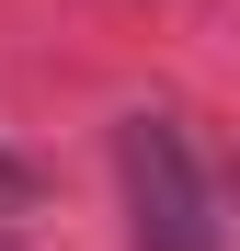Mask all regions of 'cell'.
Returning <instances> with one entry per match:
<instances>
[{
	"instance_id": "6da1fadb",
	"label": "cell",
	"mask_w": 240,
	"mask_h": 251,
	"mask_svg": "<svg viewBox=\"0 0 240 251\" xmlns=\"http://www.w3.org/2000/svg\"><path fill=\"white\" fill-rule=\"evenodd\" d=\"M114 183H126V240L137 251H217V194H206V172H194L172 114L114 126Z\"/></svg>"
},
{
	"instance_id": "7a4b0ae2",
	"label": "cell",
	"mask_w": 240,
	"mask_h": 251,
	"mask_svg": "<svg viewBox=\"0 0 240 251\" xmlns=\"http://www.w3.org/2000/svg\"><path fill=\"white\" fill-rule=\"evenodd\" d=\"M0 251H12V240H0Z\"/></svg>"
}]
</instances>
